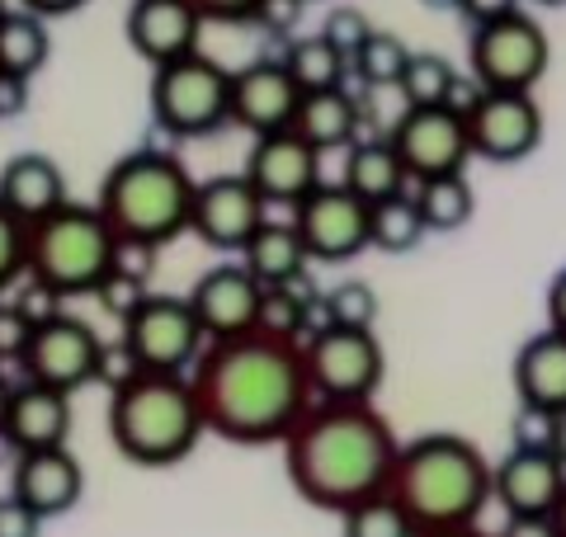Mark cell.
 <instances>
[{"mask_svg": "<svg viewBox=\"0 0 566 537\" xmlns=\"http://www.w3.org/2000/svg\"><path fill=\"white\" fill-rule=\"evenodd\" d=\"M189 387L199 397L208 434L245 448L283 443L316 406L303 339H279L264 330L212 339L189 372Z\"/></svg>", "mask_w": 566, "mask_h": 537, "instance_id": "obj_1", "label": "cell"}, {"mask_svg": "<svg viewBox=\"0 0 566 537\" xmlns=\"http://www.w3.org/2000/svg\"><path fill=\"white\" fill-rule=\"evenodd\" d=\"M401 443L374 401H316L283 439V472L312 509L349 514L387 495Z\"/></svg>", "mask_w": 566, "mask_h": 537, "instance_id": "obj_2", "label": "cell"}, {"mask_svg": "<svg viewBox=\"0 0 566 537\" xmlns=\"http://www.w3.org/2000/svg\"><path fill=\"white\" fill-rule=\"evenodd\" d=\"M491 462L463 434H420L401 443L387 495L401 505L420 537L476 528L491 505Z\"/></svg>", "mask_w": 566, "mask_h": 537, "instance_id": "obj_3", "label": "cell"}, {"mask_svg": "<svg viewBox=\"0 0 566 537\" xmlns=\"http://www.w3.org/2000/svg\"><path fill=\"white\" fill-rule=\"evenodd\" d=\"M193 189H199V179H189L180 156H170L161 147H137L109 166L95 208L114 227L123 250H142L147 255V250L189 231Z\"/></svg>", "mask_w": 566, "mask_h": 537, "instance_id": "obj_4", "label": "cell"}, {"mask_svg": "<svg viewBox=\"0 0 566 537\" xmlns=\"http://www.w3.org/2000/svg\"><path fill=\"white\" fill-rule=\"evenodd\" d=\"M203 434L199 397L180 372H137L109 401V439L137 467H175Z\"/></svg>", "mask_w": 566, "mask_h": 537, "instance_id": "obj_5", "label": "cell"}, {"mask_svg": "<svg viewBox=\"0 0 566 537\" xmlns=\"http://www.w3.org/2000/svg\"><path fill=\"white\" fill-rule=\"evenodd\" d=\"M123 245L104 212L91 203H62L29 227V278L52 297L95 293L118 268Z\"/></svg>", "mask_w": 566, "mask_h": 537, "instance_id": "obj_6", "label": "cell"}, {"mask_svg": "<svg viewBox=\"0 0 566 537\" xmlns=\"http://www.w3.org/2000/svg\"><path fill=\"white\" fill-rule=\"evenodd\" d=\"M151 118L170 137H203L232 118V71L208 52L151 71Z\"/></svg>", "mask_w": 566, "mask_h": 537, "instance_id": "obj_7", "label": "cell"}, {"mask_svg": "<svg viewBox=\"0 0 566 537\" xmlns=\"http://www.w3.org/2000/svg\"><path fill=\"white\" fill-rule=\"evenodd\" d=\"M547 57H553V43H547L543 24L528 20L524 10L472 29V43H468L472 76L491 95H534V85L547 71Z\"/></svg>", "mask_w": 566, "mask_h": 537, "instance_id": "obj_8", "label": "cell"}, {"mask_svg": "<svg viewBox=\"0 0 566 537\" xmlns=\"http://www.w3.org/2000/svg\"><path fill=\"white\" fill-rule=\"evenodd\" d=\"M303 358L316 401H374V391L382 387L387 358L374 330L322 326L303 345Z\"/></svg>", "mask_w": 566, "mask_h": 537, "instance_id": "obj_9", "label": "cell"}, {"mask_svg": "<svg viewBox=\"0 0 566 537\" xmlns=\"http://www.w3.org/2000/svg\"><path fill=\"white\" fill-rule=\"evenodd\" d=\"M118 339L133 349L142 372H180V378L208 349L203 345L208 335L199 326V316H193L189 297H166V293H151L142 302V307L123 320Z\"/></svg>", "mask_w": 566, "mask_h": 537, "instance_id": "obj_10", "label": "cell"}, {"mask_svg": "<svg viewBox=\"0 0 566 537\" xmlns=\"http://www.w3.org/2000/svg\"><path fill=\"white\" fill-rule=\"evenodd\" d=\"M99 349H104V339L85 326L81 316H48L33 326L29 335V349H24V372H29V382H43L52 391H76L85 382H95V368H99Z\"/></svg>", "mask_w": 566, "mask_h": 537, "instance_id": "obj_11", "label": "cell"}, {"mask_svg": "<svg viewBox=\"0 0 566 537\" xmlns=\"http://www.w3.org/2000/svg\"><path fill=\"white\" fill-rule=\"evenodd\" d=\"M392 147L401 156L406 175L424 185V179L463 175L472 141H468V118L449 109H406L392 128Z\"/></svg>", "mask_w": 566, "mask_h": 537, "instance_id": "obj_12", "label": "cell"}, {"mask_svg": "<svg viewBox=\"0 0 566 537\" xmlns=\"http://www.w3.org/2000/svg\"><path fill=\"white\" fill-rule=\"evenodd\" d=\"M293 227L307 245V260L340 264L368 245V203L345 185H322L293 208Z\"/></svg>", "mask_w": 566, "mask_h": 537, "instance_id": "obj_13", "label": "cell"}, {"mask_svg": "<svg viewBox=\"0 0 566 537\" xmlns=\"http://www.w3.org/2000/svg\"><path fill=\"white\" fill-rule=\"evenodd\" d=\"M566 495V462L557 448H510L491 472V499L505 518H553Z\"/></svg>", "mask_w": 566, "mask_h": 537, "instance_id": "obj_14", "label": "cell"}, {"mask_svg": "<svg viewBox=\"0 0 566 537\" xmlns=\"http://www.w3.org/2000/svg\"><path fill=\"white\" fill-rule=\"evenodd\" d=\"M270 222L264 218V199L251 189L245 175H212L193 189L189 231L212 250H245V241Z\"/></svg>", "mask_w": 566, "mask_h": 537, "instance_id": "obj_15", "label": "cell"}, {"mask_svg": "<svg viewBox=\"0 0 566 537\" xmlns=\"http://www.w3.org/2000/svg\"><path fill=\"white\" fill-rule=\"evenodd\" d=\"M245 179H251V189L264 199V208L270 203L297 208L312 189H322V151L297 137L293 128L255 137L251 160H245Z\"/></svg>", "mask_w": 566, "mask_h": 537, "instance_id": "obj_16", "label": "cell"}, {"mask_svg": "<svg viewBox=\"0 0 566 537\" xmlns=\"http://www.w3.org/2000/svg\"><path fill=\"white\" fill-rule=\"evenodd\" d=\"M468 141L472 156L495 160V166L524 160L543 141V109L534 95H491L486 90V99L468 114Z\"/></svg>", "mask_w": 566, "mask_h": 537, "instance_id": "obj_17", "label": "cell"}, {"mask_svg": "<svg viewBox=\"0 0 566 537\" xmlns=\"http://www.w3.org/2000/svg\"><path fill=\"white\" fill-rule=\"evenodd\" d=\"M260 302H264V288L245 274V264H212L189 288V307L199 316L208 345L212 339H237L260 330Z\"/></svg>", "mask_w": 566, "mask_h": 537, "instance_id": "obj_18", "label": "cell"}, {"mask_svg": "<svg viewBox=\"0 0 566 537\" xmlns=\"http://www.w3.org/2000/svg\"><path fill=\"white\" fill-rule=\"evenodd\" d=\"M297 104H303V90L283 62H251L232 71V123H241L245 133L270 137L293 128Z\"/></svg>", "mask_w": 566, "mask_h": 537, "instance_id": "obj_19", "label": "cell"}, {"mask_svg": "<svg viewBox=\"0 0 566 537\" xmlns=\"http://www.w3.org/2000/svg\"><path fill=\"white\" fill-rule=\"evenodd\" d=\"M123 29H128V43L137 57H147L151 66H166L199 52L203 14L189 0H133Z\"/></svg>", "mask_w": 566, "mask_h": 537, "instance_id": "obj_20", "label": "cell"}, {"mask_svg": "<svg viewBox=\"0 0 566 537\" xmlns=\"http://www.w3.org/2000/svg\"><path fill=\"white\" fill-rule=\"evenodd\" d=\"M85 491V472L71 457V448H43V453H20L10 472V495L29 505L39 518H57L66 509H76V499Z\"/></svg>", "mask_w": 566, "mask_h": 537, "instance_id": "obj_21", "label": "cell"}, {"mask_svg": "<svg viewBox=\"0 0 566 537\" xmlns=\"http://www.w3.org/2000/svg\"><path fill=\"white\" fill-rule=\"evenodd\" d=\"M510 378H515L520 410H538V415L566 420V335L562 330L528 335L515 354Z\"/></svg>", "mask_w": 566, "mask_h": 537, "instance_id": "obj_22", "label": "cell"}, {"mask_svg": "<svg viewBox=\"0 0 566 537\" xmlns=\"http://www.w3.org/2000/svg\"><path fill=\"white\" fill-rule=\"evenodd\" d=\"M71 434V397L52 391L43 382H24L10 391V410H6V439L14 453H43V448H66Z\"/></svg>", "mask_w": 566, "mask_h": 537, "instance_id": "obj_23", "label": "cell"}, {"mask_svg": "<svg viewBox=\"0 0 566 537\" xmlns=\"http://www.w3.org/2000/svg\"><path fill=\"white\" fill-rule=\"evenodd\" d=\"M0 203H6L24 227L43 222L48 212H57L66 199V175L52 156L43 151H20L0 166Z\"/></svg>", "mask_w": 566, "mask_h": 537, "instance_id": "obj_24", "label": "cell"}, {"mask_svg": "<svg viewBox=\"0 0 566 537\" xmlns=\"http://www.w3.org/2000/svg\"><path fill=\"white\" fill-rule=\"evenodd\" d=\"M241 264L260 288H293L307 264V245L293 222H264L241 250Z\"/></svg>", "mask_w": 566, "mask_h": 537, "instance_id": "obj_25", "label": "cell"}, {"mask_svg": "<svg viewBox=\"0 0 566 537\" xmlns=\"http://www.w3.org/2000/svg\"><path fill=\"white\" fill-rule=\"evenodd\" d=\"M406 166L392 147V137H374V141H354L349 147V166H345V189L354 199H364L368 208L374 203H387L406 193Z\"/></svg>", "mask_w": 566, "mask_h": 537, "instance_id": "obj_26", "label": "cell"}, {"mask_svg": "<svg viewBox=\"0 0 566 537\" xmlns=\"http://www.w3.org/2000/svg\"><path fill=\"white\" fill-rule=\"evenodd\" d=\"M354 128H359V109L345 90H316V95H303L297 104V118H293V133L312 141L316 151H331V147H349Z\"/></svg>", "mask_w": 566, "mask_h": 537, "instance_id": "obj_27", "label": "cell"}, {"mask_svg": "<svg viewBox=\"0 0 566 537\" xmlns=\"http://www.w3.org/2000/svg\"><path fill=\"white\" fill-rule=\"evenodd\" d=\"M52 39H48V24L29 10H10L0 20V76L10 81H29L33 71L48 62Z\"/></svg>", "mask_w": 566, "mask_h": 537, "instance_id": "obj_28", "label": "cell"}, {"mask_svg": "<svg viewBox=\"0 0 566 537\" xmlns=\"http://www.w3.org/2000/svg\"><path fill=\"white\" fill-rule=\"evenodd\" d=\"M416 208H420V222L424 231H458L472 222V208H476V193L463 175H444V179H424L416 185Z\"/></svg>", "mask_w": 566, "mask_h": 537, "instance_id": "obj_29", "label": "cell"}, {"mask_svg": "<svg viewBox=\"0 0 566 537\" xmlns=\"http://www.w3.org/2000/svg\"><path fill=\"white\" fill-rule=\"evenodd\" d=\"M283 66H289V76L297 81V90H303V95H316V90H340L349 57H345V52H335V48L322 39V33H307V39H297V43L289 48Z\"/></svg>", "mask_w": 566, "mask_h": 537, "instance_id": "obj_30", "label": "cell"}, {"mask_svg": "<svg viewBox=\"0 0 566 537\" xmlns=\"http://www.w3.org/2000/svg\"><path fill=\"white\" fill-rule=\"evenodd\" d=\"M420 236L424 222L411 193H397V199L368 208V245H378L382 255H406V250L420 245Z\"/></svg>", "mask_w": 566, "mask_h": 537, "instance_id": "obj_31", "label": "cell"}, {"mask_svg": "<svg viewBox=\"0 0 566 537\" xmlns=\"http://www.w3.org/2000/svg\"><path fill=\"white\" fill-rule=\"evenodd\" d=\"M453 62L439 57V52H411V66L401 71V95H406V109H444V95L453 85Z\"/></svg>", "mask_w": 566, "mask_h": 537, "instance_id": "obj_32", "label": "cell"}, {"mask_svg": "<svg viewBox=\"0 0 566 537\" xmlns=\"http://www.w3.org/2000/svg\"><path fill=\"white\" fill-rule=\"evenodd\" d=\"M340 537H420L392 495H374L340 514Z\"/></svg>", "mask_w": 566, "mask_h": 537, "instance_id": "obj_33", "label": "cell"}, {"mask_svg": "<svg viewBox=\"0 0 566 537\" xmlns=\"http://www.w3.org/2000/svg\"><path fill=\"white\" fill-rule=\"evenodd\" d=\"M354 66H359V76L368 85H401V71L411 66V48H406L397 33H374L364 48H359V57H354Z\"/></svg>", "mask_w": 566, "mask_h": 537, "instance_id": "obj_34", "label": "cell"}, {"mask_svg": "<svg viewBox=\"0 0 566 537\" xmlns=\"http://www.w3.org/2000/svg\"><path fill=\"white\" fill-rule=\"evenodd\" d=\"M378 320V297L368 283L349 278L340 288L326 293V326H345V330H374Z\"/></svg>", "mask_w": 566, "mask_h": 537, "instance_id": "obj_35", "label": "cell"}, {"mask_svg": "<svg viewBox=\"0 0 566 537\" xmlns=\"http://www.w3.org/2000/svg\"><path fill=\"white\" fill-rule=\"evenodd\" d=\"M95 297L104 302V312H109V316L128 320V316L142 307V302L151 297V293H147V278H142V274H133V268L123 264V255H118V268H114V274L99 283V288H95Z\"/></svg>", "mask_w": 566, "mask_h": 537, "instance_id": "obj_36", "label": "cell"}, {"mask_svg": "<svg viewBox=\"0 0 566 537\" xmlns=\"http://www.w3.org/2000/svg\"><path fill=\"white\" fill-rule=\"evenodd\" d=\"M374 20H368V14L359 10V6H340V10H331L326 14V29H322V39L335 48V52H345V57L354 62L359 57V48L374 39Z\"/></svg>", "mask_w": 566, "mask_h": 537, "instance_id": "obj_37", "label": "cell"}, {"mask_svg": "<svg viewBox=\"0 0 566 537\" xmlns=\"http://www.w3.org/2000/svg\"><path fill=\"white\" fill-rule=\"evenodd\" d=\"M20 274H29V227L0 203V293Z\"/></svg>", "mask_w": 566, "mask_h": 537, "instance_id": "obj_38", "label": "cell"}, {"mask_svg": "<svg viewBox=\"0 0 566 537\" xmlns=\"http://www.w3.org/2000/svg\"><path fill=\"white\" fill-rule=\"evenodd\" d=\"M33 335V320L20 312V302H0V364L6 358H24Z\"/></svg>", "mask_w": 566, "mask_h": 537, "instance_id": "obj_39", "label": "cell"}, {"mask_svg": "<svg viewBox=\"0 0 566 537\" xmlns=\"http://www.w3.org/2000/svg\"><path fill=\"white\" fill-rule=\"evenodd\" d=\"M137 358H133V349L128 345H123V339H118V345H104L99 349V368H95V382H104V387H109V391H118V387H128L133 378H137Z\"/></svg>", "mask_w": 566, "mask_h": 537, "instance_id": "obj_40", "label": "cell"}, {"mask_svg": "<svg viewBox=\"0 0 566 537\" xmlns=\"http://www.w3.org/2000/svg\"><path fill=\"white\" fill-rule=\"evenodd\" d=\"M43 518L29 505H20L14 495H0V537H39Z\"/></svg>", "mask_w": 566, "mask_h": 537, "instance_id": "obj_41", "label": "cell"}, {"mask_svg": "<svg viewBox=\"0 0 566 537\" xmlns=\"http://www.w3.org/2000/svg\"><path fill=\"white\" fill-rule=\"evenodd\" d=\"M482 99H486V90L476 85V76L468 71V76H453L449 95H444V109H449V114H458V118H468V114H472Z\"/></svg>", "mask_w": 566, "mask_h": 537, "instance_id": "obj_42", "label": "cell"}, {"mask_svg": "<svg viewBox=\"0 0 566 537\" xmlns=\"http://www.w3.org/2000/svg\"><path fill=\"white\" fill-rule=\"evenodd\" d=\"M203 20H255V10L264 0H189Z\"/></svg>", "mask_w": 566, "mask_h": 537, "instance_id": "obj_43", "label": "cell"}, {"mask_svg": "<svg viewBox=\"0 0 566 537\" xmlns=\"http://www.w3.org/2000/svg\"><path fill=\"white\" fill-rule=\"evenodd\" d=\"M458 10L472 20V29H482V24H495V20H505V14H515L520 0H458Z\"/></svg>", "mask_w": 566, "mask_h": 537, "instance_id": "obj_44", "label": "cell"}, {"mask_svg": "<svg viewBox=\"0 0 566 537\" xmlns=\"http://www.w3.org/2000/svg\"><path fill=\"white\" fill-rule=\"evenodd\" d=\"M307 0H264V6L255 10V20H264L270 29H293L297 14H303Z\"/></svg>", "mask_w": 566, "mask_h": 537, "instance_id": "obj_45", "label": "cell"}, {"mask_svg": "<svg viewBox=\"0 0 566 537\" xmlns=\"http://www.w3.org/2000/svg\"><path fill=\"white\" fill-rule=\"evenodd\" d=\"M547 330L566 335V268H557L553 283H547Z\"/></svg>", "mask_w": 566, "mask_h": 537, "instance_id": "obj_46", "label": "cell"}, {"mask_svg": "<svg viewBox=\"0 0 566 537\" xmlns=\"http://www.w3.org/2000/svg\"><path fill=\"white\" fill-rule=\"evenodd\" d=\"M495 537H557V524L553 518H505Z\"/></svg>", "mask_w": 566, "mask_h": 537, "instance_id": "obj_47", "label": "cell"}, {"mask_svg": "<svg viewBox=\"0 0 566 537\" xmlns=\"http://www.w3.org/2000/svg\"><path fill=\"white\" fill-rule=\"evenodd\" d=\"M29 99V81H10L0 76V114H20Z\"/></svg>", "mask_w": 566, "mask_h": 537, "instance_id": "obj_48", "label": "cell"}, {"mask_svg": "<svg viewBox=\"0 0 566 537\" xmlns=\"http://www.w3.org/2000/svg\"><path fill=\"white\" fill-rule=\"evenodd\" d=\"M81 6H85V0H24V10L39 14V20H48V14H71Z\"/></svg>", "mask_w": 566, "mask_h": 537, "instance_id": "obj_49", "label": "cell"}, {"mask_svg": "<svg viewBox=\"0 0 566 537\" xmlns=\"http://www.w3.org/2000/svg\"><path fill=\"white\" fill-rule=\"evenodd\" d=\"M10 391H14V387H10L6 378H0V429H6V410H10Z\"/></svg>", "mask_w": 566, "mask_h": 537, "instance_id": "obj_50", "label": "cell"}, {"mask_svg": "<svg viewBox=\"0 0 566 537\" xmlns=\"http://www.w3.org/2000/svg\"><path fill=\"white\" fill-rule=\"evenodd\" d=\"M553 524H557V537H566V495H562V505H557V514H553Z\"/></svg>", "mask_w": 566, "mask_h": 537, "instance_id": "obj_51", "label": "cell"}, {"mask_svg": "<svg viewBox=\"0 0 566 537\" xmlns=\"http://www.w3.org/2000/svg\"><path fill=\"white\" fill-rule=\"evenodd\" d=\"M430 10H458V0H424Z\"/></svg>", "mask_w": 566, "mask_h": 537, "instance_id": "obj_52", "label": "cell"}, {"mask_svg": "<svg viewBox=\"0 0 566 537\" xmlns=\"http://www.w3.org/2000/svg\"><path fill=\"white\" fill-rule=\"evenodd\" d=\"M444 537H491V533H482V528H463V533H444Z\"/></svg>", "mask_w": 566, "mask_h": 537, "instance_id": "obj_53", "label": "cell"}, {"mask_svg": "<svg viewBox=\"0 0 566 537\" xmlns=\"http://www.w3.org/2000/svg\"><path fill=\"white\" fill-rule=\"evenodd\" d=\"M538 6H566V0H538Z\"/></svg>", "mask_w": 566, "mask_h": 537, "instance_id": "obj_54", "label": "cell"}, {"mask_svg": "<svg viewBox=\"0 0 566 537\" xmlns=\"http://www.w3.org/2000/svg\"><path fill=\"white\" fill-rule=\"evenodd\" d=\"M6 14H10V10H6V0H0V20H6Z\"/></svg>", "mask_w": 566, "mask_h": 537, "instance_id": "obj_55", "label": "cell"}]
</instances>
